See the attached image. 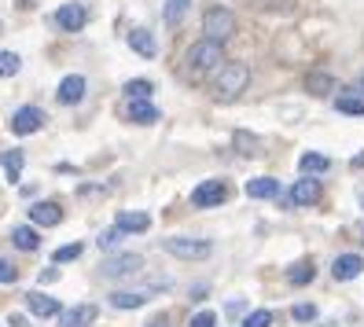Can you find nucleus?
I'll return each instance as SVG.
<instances>
[{"mask_svg": "<svg viewBox=\"0 0 364 327\" xmlns=\"http://www.w3.org/2000/svg\"><path fill=\"white\" fill-rule=\"evenodd\" d=\"M247 85H250V70H247V63H221L218 70L210 74V96L218 100V103H235L243 92H247Z\"/></svg>", "mask_w": 364, "mask_h": 327, "instance_id": "obj_1", "label": "nucleus"}, {"mask_svg": "<svg viewBox=\"0 0 364 327\" xmlns=\"http://www.w3.org/2000/svg\"><path fill=\"white\" fill-rule=\"evenodd\" d=\"M221 63H225V45L199 37L196 45L188 48V55H184V74H188L191 81H206L213 70L221 67Z\"/></svg>", "mask_w": 364, "mask_h": 327, "instance_id": "obj_2", "label": "nucleus"}, {"mask_svg": "<svg viewBox=\"0 0 364 327\" xmlns=\"http://www.w3.org/2000/svg\"><path fill=\"white\" fill-rule=\"evenodd\" d=\"M235 33V11L225 8V4H213L203 11V37L206 41H218V45H225V41Z\"/></svg>", "mask_w": 364, "mask_h": 327, "instance_id": "obj_3", "label": "nucleus"}, {"mask_svg": "<svg viewBox=\"0 0 364 327\" xmlns=\"http://www.w3.org/2000/svg\"><path fill=\"white\" fill-rule=\"evenodd\" d=\"M162 250L173 257H184V261H203V257H210L213 243L210 239H196V235H177V239H166Z\"/></svg>", "mask_w": 364, "mask_h": 327, "instance_id": "obj_4", "label": "nucleus"}, {"mask_svg": "<svg viewBox=\"0 0 364 327\" xmlns=\"http://www.w3.org/2000/svg\"><path fill=\"white\" fill-rule=\"evenodd\" d=\"M100 272H103L107 279H129V276H140V272H144V257H140V254H114V257L103 261Z\"/></svg>", "mask_w": 364, "mask_h": 327, "instance_id": "obj_5", "label": "nucleus"}, {"mask_svg": "<svg viewBox=\"0 0 364 327\" xmlns=\"http://www.w3.org/2000/svg\"><path fill=\"white\" fill-rule=\"evenodd\" d=\"M228 199V188L221 181H203L196 191H191V206L196 210H213V206H225Z\"/></svg>", "mask_w": 364, "mask_h": 327, "instance_id": "obj_6", "label": "nucleus"}, {"mask_svg": "<svg viewBox=\"0 0 364 327\" xmlns=\"http://www.w3.org/2000/svg\"><path fill=\"white\" fill-rule=\"evenodd\" d=\"M320 195H324L320 181L316 177H302V181H294V188L287 191V206H316Z\"/></svg>", "mask_w": 364, "mask_h": 327, "instance_id": "obj_7", "label": "nucleus"}, {"mask_svg": "<svg viewBox=\"0 0 364 327\" xmlns=\"http://www.w3.org/2000/svg\"><path fill=\"white\" fill-rule=\"evenodd\" d=\"M41 129H45V111H41V107H18L15 118H11V133L30 136V133H41Z\"/></svg>", "mask_w": 364, "mask_h": 327, "instance_id": "obj_8", "label": "nucleus"}, {"mask_svg": "<svg viewBox=\"0 0 364 327\" xmlns=\"http://www.w3.org/2000/svg\"><path fill=\"white\" fill-rule=\"evenodd\" d=\"M151 298H155V291H151V287H147V291H144V287H118L107 301H111L114 309H140V305H147Z\"/></svg>", "mask_w": 364, "mask_h": 327, "instance_id": "obj_9", "label": "nucleus"}, {"mask_svg": "<svg viewBox=\"0 0 364 327\" xmlns=\"http://www.w3.org/2000/svg\"><path fill=\"white\" fill-rule=\"evenodd\" d=\"M52 23H55L63 33H77V30H85V23H89V11H85L81 4H67V8H59V11L52 15Z\"/></svg>", "mask_w": 364, "mask_h": 327, "instance_id": "obj_10", "label": "nucleus"}, {"mask_svg": "<svg viewBox=\"0 0 364 327\" xmlns=\"http://www.w3.org/2000/svg\"><path fill=\"white\" fill-rule=\"evenodd\" d=\"M96 316H100L96 305L81 301V305H70V309H59V327H89Z\"/></svg>", "mask_w": 364, "mask_h": 327, "instance_id": "obj_11", "label": "nucleus"}, {"mask_svg": "<svg viewBox=\"0 0 364 327\" xmlns=\"http://www.w3.org/2000/svg\"><path fill=\"white\" fill-rule=\"evenodd\" d=\"M125 118H129L133 125H155L162 118V111L151 100H129V103H125Z\"/></svg>", "mask_w": 364, "mask_h": 327, "instance_id": "obj_12", "label": "nucleus"}, {"mask_svg": "<svg viewBox=\"0 0 364 327\" xmlns=\"http://www.w3.org/2000/svg\"><path fill=\"white\" fill-rule=\"evenodd\" d=\"M364 272V257L360 254H338L335 257V265H331V276L338 283H346V279H357Z\"/></svg>", "mask_w": 364, "mask_h": 327, "instance_id": "obj_13", "label": "nucleus"}, {"mask_svg": "<svg viewBox=\"0 0 364 327\" xmlns=\"http://www.w3.org/2000/svg\"><path fill=\"white\" fill-rule=\"evenodd\" d=\"M55 100L67 103V107L81 103V100H85V77H81V74H67V77L59 81V89H55Z\"/></svg>", "mask_w": 364, "mask_h": 327, "instance_id": "obj_14", "label": "nucleus"}, {"mask_svg": "<svg viewBox=\"0 0 364 327\" xmlns=\"http://www.w3.org/2000/svg\"><path fill=\"white\" fill-rule=\"evenodd\" d=\"M59 221H63V210H59L55 203L41 199V203L30 206V225H37V228H52V225H59Z\"/></svg>", "mask_w": 364, "mask_h": 327, "instance_id": "obj_15", "label": "nucleus"}, {"mask_svg": "<svg viewBox=\"0 0 364 327\" xmlns=\"http://www.w3.org/2000/svg\"><path fill=\"white\" fill-rule=\"evenodd\" d=\"M26 309L33 316H41V320H52V316H59V301L52 294H45V291H30L26 294Z\"/></svg>", "mask_w": 364, "mask_h": 327, "instance_id": "obj_16", "label": "nucleus"}, {"mask_svg": "<svg viewBox=\"0 0 364 327\" xmlns=\"http://www.w3.org/2000/svg\"><path fill=\"white\" fill-rule=\"evenodd\" d=\"M129 48L140 55V59H155L159 55V41L151 30H129Z\"/></svg>", "mask_w": 364, "mask_h": 327, "instance_id": "obj_17", "label": "nucleus"}, {"mask_svg": "<svg viewBox=\"0 0 364 327\" xmlns=\"http://www.w3.org/2000/svg\"><path fill=\"white\" fill-rule=\"evenodd\" d=\"M114 225H118L125 235H140V232L151 228V217H147V213H136V210H122V213L114 217Z\"/></svg>", "mask_w": 364, "mask_h": 327, "instance_id": "obj_18", "label": "nucleus"}, {"mask_svg": "<svg viewBox=\"0 0 364 327\" xmlns=\"http://www.w3.org/2000/svg\"><path fill=\"white\" fill-rule=\"evenodd\" d=\"M298 169H302V177H320V173L331 169V159L328 155H316V151H306V155L298 159Z\"/></svg>", "mask_w": 364, "mask_h": 327, "instance_id": "obj_19", "label": "nucleus"}, {"mask_svg": "<svg viewBox=\"0 0 364 327\" xmlns=\"http://www.w3.org/2000/svg\"><path fill=\"white\" fill-rule=\"evenodd\" d=\"M11 243H15L18 250H26V254H33V250L41 247V235H37V225H18V228H11Z\"/></svg>", "mask_w": 364, "mask_h": 327, "instance_id": "obj_20", "label": "nucleus"}, {"mask_svg": "<svg viewBox=\"0 0 364 327\" xmlns=\"http://www.w3.org/2000/svg\"><path fill=\"white\" fill-rule=\"evenodd\" d=\"M247 195L250 199H276V195H280V184H276L272 177H254V181H247Z\"/></svg>", "mask_w": 364, "mask_h": 327, "instance_id": "obj_21", "label": "nucleus"}, {"mask_svg": "<svg viewBox=\"0 0 364 327\" xmlns=\"http://www.w3.org/2000/svg\"><path fill=\"white\" fill-rule=\"evenodd\" d=\"M125 100H151L155 96V81H147V77H133V81H125Z\"/></svg>", "mask_w": 364, "mask_h": 327, "instance_id": "obj_22", "label": "nucleus"}, {"mask_svg": "<svg viewBox=\"0 0 364 327\" xmlns=\"http://www.w3.org/2000/svg\"><path fill=\"white\" fill-rule=\"evenodd\" d=\"M0 162H4L8 181H11V184H18V177H23V162H26V155H23V151H18V147H11V151H4V159H0Z\"/></svg>", "mask_w": 364, "mask_h": 327, "instance_id": "obj_23", "label": "nucleus"}, {"mask_svg": "<svg viewBox=\"0 0 364 327\" xmlns=\"http://www.w3.org/2000/svg\"><path fill=\"white\" fill-rule=\"evenodd\" d=\"M306 89H309L313 96H328V92L335 89V77H331V74H320V70H316V74H309V77H306Z\"/></svg>", "mask_w": 364, "mask_h": 327, "instance_id": "obj_24", "label": "nucleus"}, {"mask_svg": "<svg viewBox=\"0 0 364 327\" xmlns=\"http://www.w3.org/2000/svg\"><path fill=\"white\" fill-rule=\"evenodd\" d=\"M188 4H191V0H166V8H162V18H166L169 26H177L181 18H184V11H188Z\"/></svg>", "mask_w": 364, "mask_h": 327, "instance_id": "obj_25", "label": "nucleus"}, {"mask_svg": "<svg viewBox=\"0 0 364 327\" xmlns=\"http://www.w3.org/2000/svg\"><path fill=\"white\" fill-rule=\"evenodd\" d=\"M122 239H125V232H122L118 225H111L107 232H100V235H96V243H100L103 250H114V247H122Z\"/></svg>", "mask_w": 364, "mask_h": 327, "instance_id": "obj_26", "label": "nucleus"}, {"mask_svg": "<svg viewBox=\"0 0 364 327\" xmlns=\"http://www.w3.org/2000/svg\"><path fill=\"white\" fill-rule=\"evenodd\" d=\"M18 70H23V59L15 52H0V77H15Z\"/></svg>", "mask_w": 364, "mask_h": 327, "instance_id": "obj_27", "label": "nucleus"}, {"mask_svg": "<svg viewBox=\"0 0 364 327\" xmlns=\"http://www.w3.org/2000/svg\"><path fill=\"white\" fill-rule=\"evenodd\" d=\"M335 107L342 114H364V96H338Z\"/></svg>", "mask_w": 364, "mask_h": 327, "instance_id": "obj_28", "label": "nucleus"}, {"mask_svg": "<svg viewBox=\"0 0 364 327\" xmlns=\"http://www.w3.org/2000/svg\"><path fill=\"white\" fill-rule=\"evenodd\" d=\"M287 276H291V283H294V287H302V283H309V279L316 276V269L309 265V261H302V265H294Z\"/></svg>", "mask_w": 364, "mask_h": 327, "instance_id": "obj_29", "label": "nucleus"}, {"mask_svg": "<svg viewBox=\"0 0 364 327\" xmlns=\"http://www.w3.org/2000/svg\"><path fill=\"white\" fill-rule=\"evenodd\" d=\"M77 257H81V243H67V247H59V250L52 254L55 265H67V261H77Z\"/></svg>", "mask_w": 364, "mask_h": 327, "instance_id": "obj_30", "label": "nucleus"}, {"mask_svg": "<svg viewBox=\"0 0 364 327\" xmlns=\"http://www.w3.org/2000/svg\"><path fill=\"white\" fill-rule=\"evenodd\" d=\"M243 327H272V313L269 309H254V313H247Z\"/></svg>", "mask_w": 364, "mask_h": 327, "instance_id": "obj_31", "label": "nucleus"}, {"mask_svg": "<svg viewBox=\"0 0 364 327\" xmlns=\"http://www.w3.org/2000/svg\"><path fill=\"white\" fill-rule=\"evenodd\" d=\"M18 279V269L11 265L8 257H0V283H15Z\"/></svg>", "mask_w": 364, "mask_h": 327, "instance_id": "obj_32", "label": "nucleus"}, {"mask_svg": "<svg viewBox=\"0 0 364 327\" xmlns=\"http://www.w3.org/2000/svg\"><path fill=\"white\" fill-rule=\"evenodd\" d=\"M235 144H240V151H247V155L258 151V136H250V133H235Z\"/></svg>", "mask_w": 364, "mask_h": 327, "instance_id": "obj_33", "label": "nucleus"}, {"mask_svg": "<svg viewBox=\"0 0 364 327\" xmlns=\"http://www.w3.org/2000/svg\"><path fill=\"white\" fill-rule=\"evenodd\" d=\"M213 323H218V313H196V316H191V323L188 327H213Z\"/></svg>", "mask_w": 364, "mask_h": 327, "instance_id": "obj_34", "label": "nucleus"}, {"mask_svg": "<svg viewBox=\"0 0 364 327\" xmlns=\"http://www.w3.org/2000/svg\"><path fill=\"white\" fill-rule=\"evenodd\" d=\"M291 316L294 320H316V305H306L302 301V305H294V309H291Z\"/></svg>", "mask_w": 364, "mask_h": 327, "instance_id": "obj_35", "label": "nucleus"}, {"mask_svg": "<svg viewBox=\"0 0 364 327\" xmlns=\"http://www.w3.org/2000/svg\"><path fill=\"white\" fill-rule=\"evenodd\" d=\"M243 309H247V305H243L240 298H232V301H228V313H232V316H240Z\"/></svg>", "mask_w": 364, "mask_h": 327, "instance_id": "obj_36", "label": "nucleus"}, {"mask_svg": "<svg viewBox=\"0 0 364 327\" xmlns=\"http://www.w3.org/2000/svg\"><path fill=\"white\" fill-rule=\"evenodd\" d=\"M206 294H210V287H191V298H196V301L206 298Z\"/></svg>", "mask_w": 364, "mask_h": 327, "instance_id": "obj_37", "label": "nucleus"}, {"mask_svg": "<svg viewBox=\"0 0 364 327\" xmlns=\"http://www.w3.org/2000/svg\"><path fill=\"white\" fill-rule=\"evenodd\" d=\"M8 323H11V327H26V316H18V313H15V316H8Z\"/></svg>", "mask_w": 364, "mask_h": 327, "instance_id": "obj_38", "label": "nucleus"}, {"mask_svg": "<svg viewBox=\"0 0 364 327\" xmlns=\"http://www.w3.org/2000/svg\"><path fill=\"white\" fill-rule=\"evenodd\" d=\"M360 89H364V77H360Z\"/></svg>", "mask_w": 364, "mask_h": 327, "instance_id": "obj_39", "label": "nucleus"}, {"mask_svg": "<svg viewBox=\"0 0 364 327\" xmlns=\"http://www.w3.org/2000/svg\"><path fill=\"white\" fill-rule=\"evenodd\" d=\"M0 30H4V23H0Z\"/></svg>", "mask_w": 364, "mask_h": 327, "instance_id": "obj_40", "label": "nucleus"}, {"mask_svg": "<svg viewBox=\"0 0 364 327\" xmlns=\"http://www.w3.org/2000/svg\"><path fill=\"white\" fill-rule=\"evenodd\" d=\"M360 203H364V195H360Z\"/></svg>", "mask_w": 364, "mask_h": 327, "instance_id": "obj_41", "label": "nucleus"}]
</instances>
